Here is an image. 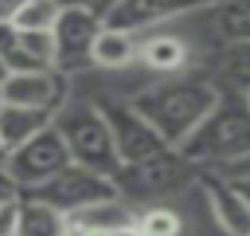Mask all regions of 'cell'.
Returning a JSON list of instances; mask_svg holds the SVG:
<instances>
[{"instance_id":"cell-1","label":"cell","mask_w":250,"mask_h":236,"mask_svg":"<svg viewBox=\"0 0 250 236\" xmlns=\"http://www.w3.org/2000/svg\"><path fill=\"white\" fill-rule=\"evenodd\" d=\"M218 86L203 80H168L145 89L130 106L162 136L168 148H180L218 103Z\"/></svg>"},{"instance_id":"cell-2","label":"cell","mask_w":250,"mask_h":236,"mask_svg":"<svg viewBox=\"0 0 250 236\" xmlns=\"http://www.w3.org/2000/svg\"><path fill=\"white\" fill-rule=\"evenodd\" d=\"M218 103L200 121V127L177 148L188 163L215 165L250 154V103L244 94L218 89Z\"/></svg>"},{"instance_id":"cell-3","label":"cell","mask_w":250,"mask_h":236,"mask_svg":"<svg viewBox=\"0 0 250 236\" xmlns=\"http://www.w3.org/2000/svg\"><path fill=\"white\" fill-rule=\"evenodd\" d=\"M53 127L59 130L71 163L85 165L97 174L118 177L121 171V157L115 151L112 130L100 106L94 103H65L53 115Z\"/></svg>"},{"instance_id":"cell-4","label":"cell","mask_w":250,"mask_h":236,"mask_svg":"<svg viewBox=\"0 0 250 236\" xmlns=\"http://www.w3.org/2000/svg\"><path fill=\"white\" fill-rule=\"evenodd\" d=\"M118 195H121V189H118L115 177L97 174V171H91L85 165H77V163H68L65 168H59L44 183L21 192V198L50 204L53 210H59L65 215H71L77 210H85V207H94L100 201H112Z\"/></svg>"},{"instance_id":"cell-5","label":"cell","mask_w":250,"mask_h":236,"mask_svg":"<svg viewBox=\"0 0 250 236\" xmlns=\"http://www.w3.org/2000/svg\"><path fill=\"white\" fill-rule=\"evenodd\" d=\"M71 163L68 157V148L59 136V130L53 127V121L39 130L36 136H30L27 142L15 145L6 160H3V168L6 174L12 177V183L18 186V192H27L39 183H44L47 177H53L59 168H65Z\"/></svg>"},{"instance_id":"cell-6","label":"cell","mask_w":250,"mask_h":236,"mask_svg":"<svg viewBox=\"0 0 250 236\" xmlns=\"http://www.w3.org/2000/svg\"><path fill=\"white\" fill-rule=\"evenodd\" d=\"M103 21L88 6L62 9L50 36H53V68L65 77L91 68V45L100 33Z\"/></svg>"},{"instance_id":"cell-7","label":"cell","mask_w":250,"mask_h":236,"mask_svg":"<svg viewBox=\"0 0 250 236\" xmlns=\"http://www.w3.org/2000/svg\"><path fill=\"white\" fill-rule=\"evenodd\" d=\"M97 106H100L106 124L112 130L121 165H133V163H142V160H150V157L168 151L162 136L145 121L130 103H97Z\"/></svg>"},{"instance_id":"cell-8","label":"cell","mask_w":250,"mask_h":236,"mask_svg":"<svg viewBox=\"0 0 250 236\" xmlns=\"http://www.w3.org/2000/svg\"><path fill=\"white\" fill-rule=\"evenodd\" d=\"M68 77L56 68H39V71H9V77L0 86V100L42 109L56 115L68 100Z\"/></svg>"},{"instance_id":"cell-9","label":"cell","mask_w":250,"mask_h":236,"mask_svg":"<svg viewBox=\"0 0 250 236\" xmlns=\"http://www.w3.org/2000/svg\"><path fill=\"white\" fill-rule=\"evenodd\" d=\"M209 0H121V3L115 9H109L100 21H103V27L124 30V33L136 36V33L150 30V27H156L168 18L200 9Z\"/></svg>"},{"instance_id":"cell-10","label":"cell","mask_w":250,"mask_h":236,"mask_svg":"<svg viewBox=\"0 0 250 236\" xmlns=\"http://www.w3.org/2000/svg\"><path fill=\"white\" fill-rule=\"evenodd\" d=\"M186 163L188 160L177 148H168V151H162V154H156L150 160H142V163H133V165H121L115 183H118V189L124 183V186H130V189H136L142 195L145 192H165L174 183H180Z\"/></svg>"},{"instance_id":"cell-11","label":"cell","mask_w":250,"mask_h":236,"mask_svg":"<svg viewBox=\"0 0 250 236\" xmlns=\"http://www.w3.org/2000/svg\"><path fill=\"white\" fill-rule=\"evenodd\" d=\"M206 198H209L215 218L221 221V227L229 236H250V204L232 183H227L221 177H209Z\"/></svg>"},{"instance_id":"cell-12","label":"cell","mask_w":250,"mask_h":236,"mask_svg":"<svg viewBox=\"0 0 250 236\" xmlns=\"http://www.w3.org/2000/svg\"><path fill=\"white\" fill-rule=\"evenodd\" d=\"M50 121H53L50 112L27 109V106H15V103H3V100H0V139H3L6 151H12L15 145L27 142L30 136L44 130Z\"/></svg>"},{"instance_id":"cell-13","label":"cell","mask_w":250,"mask_h":236,"mask_svg":"<svg viewBox=\"0 0 250 236\" xmlns=\"http://www.w3.org/2000/svg\"><path fill=\"white\" fill-rule=\"evenodd\" d=\"M136 56H139V45H136L133 33L100 27V33L91 45V68L118 71V68H127Z\"/></svg>"},{"instance_id":"cell-14","label":"cell","mask_w":250,"mask_h":236,"mask_svg":"<svg viewBox=\"0 0 250 236\" xmlns=\"http://www.w3.org/2000/svg\"><path fill=\"white\" fill-rule=\"evenodd\" d=\"M15 236H68V215L53 210L50 204L21 198Z\"/></svg>"},{"instance_id":"cell-15","label":"cell","mask_w":250,"mask_h":236,"mask_svg":"<svg viewBox=\"0 0 250 236\" xmlns=\"http://www.w3.org/2000/svg\"><path fill=\"white\" fill-rule=\"evenodd\" d=\"M139 59L153 71H177L188 62V47L177 36H150L139 45Z\"/></svg>"},{"instance_id":"cell-16","label":"cell","mask_w":250,"mask_h":236,"mask_svg":"<svg viewBox=\"0 0 250 236\" xmlns=\"http://www.w3.org/2000/svg\"><path fill=\"white\" fill-rule=\"evenodd\" d=\"M130 221H136L133 212L127 207H121L118 198L100 201L94 207H85V210H77L68 215V227H83V230H112V227L130 224Z\"/></svg>"},{"instance_id":"cell-17","label":"cell","mask_w":250,"mask_h":236,"mask_svg":"<svg viewBox=\"0 0 250 236\" xmlns=\"http://www.w3.org/2000/svg\"><path fill=\"white\" fill-rule=\"evenodd\" d=\"M221 80L229 92H250V42H235L221 56Z\"/></svg>"},{"instance_id":"cell-18","label":"cell","mask_w":250,"mask_h":236,"mask_svg":"<svg viewBox=\"0 0 250 236\" xmlns=\"http://www.w3.org/2000/svg\"><path fill=\"white\" fill-rule=\"evenodd\" d=\"M218 33L229 45L250 42V0H221Z\"/></svg>"},{"instance_id":"cell-19","label":"cell","mask_w":250,"mask_h":236,"mask_svg":"<svg viewBox=\"0 0 250 236\" xmlns=\"http://www.w3.org/2000/svg\"><path fill=\"white\" fill-rule=\"evenodd\" d=\"M59 12L62 9L53 3V0H27V3L21 6V12L12 18V24L18 30H30V33H36V30H53Z\"/></svg>"},{"instance_id":"cell-20","label":"cell","mask_w":250,"mask_h":236,"mask_svg":"<svg viewBox=\"0 0 250 236\" xmlns=\"http://www.w3.org/2000/svg\"><path fill=\"white\" fill-rule=\"evenodd\" d=\"M142 233L145 236H180L183 230V221L174 210H165V207H156V210H147L139 221Z\"/></svg>"},{"instance_id":"cell-21","label":"cell","mask_w":250,"mask_h":236,"mask_svg":"<svg viewBox=\"0 0 250 236\" xmlns=\"http://www.w3.org/2000/svg\"><path fill=\"white\" fill-rule=\"evenodd\" d=\"M18 210H21V195L0 201V236H15L18 230Z\"/></svg>"},{"instance_id":"cell-22","label":"cell","mask_w":250,"mask_h":236,"mask_svg":"<svg viewBox=\"0 0 250 236\" xmlns=\"http://www.w3.org/2000/svg\"><path fill=\"white\" fill-rule=\"evenodd\" d=\"M18 186L12 183V177L6 174V168L0 165V201H9V198H18Z\"/></svg>"},{"instance_id":"cell-23","label":"cell","mask_w":250,"mask_h":236,"mask_svg":"<svg viewBox=\"0 0 250 236\" xmlns=\"http://www.w3.org/2000/svg\"><path fill=\"white\" fill-rule=\"evenodd\" d=\"M27 0H0V21H12Z\"/></svg>"},{"instance_id":"cell-24","label":"cell","mask_w":250,"mask_h":236,"mask_svg":"<svg viewBox=\"0 0 250 236\" xmlns=\"http://www.w3.org/2000/svg\"><path fill=\"white\" fill-rule=\"evenodd\" d=\"M118 3H121V0H94L91 9H94V15H97V18H103V15H106L109 9H115Z\"/></svg>"},{"instance_id":"cell-25","label":"cell","mask_w":250,"mask_h":236,"mask_svg":"<svg viewBox=\"0 0 250 236\" xmlns=\"http://www.w3.org/2000/svg\"><path fill=\"white\" fill-rule=\"evenodd\" d=\"M53 3H56L59 9H74V6H88V9H91L94 0H53Z\"/></svg>"},{"instance_id":"cell-26","label":"cell","mask_w":250,"mask_h":236,"mask_svg":"<svg viewBox=\"0 0 250 236\" xmlns=\"http://www.w3.org/2000/svg\"><path fill=\"white\" fill-rule=\"evenodd\" d=\"M232 186H235V189H238V192L244 195V201L250 204V180H244V183H232Z\"/></svg>"},{"instance_id":"cell-27","label":"cell","mask_w":250,"mask_h":236,"mask_svg":"<svg viewBox=\"0 0 250 236\" xmlns=\"http://www.w3.org/2000/svg\"><path fill=\"white\" fill-rule=\"evenodd\" d=\"M9 77V68H6V62L3 59H0V86H3V80Z\"/></svg>"},{"instance_id":"cell-28","label":"cell","mask_w":250,"mask_h":236,"mask_svg":"<svg viewBox=\"0 0 250 236\" xmlns=\"http://www.w3.org/2000/svg\"><path fill=\"white\" fill-rule=\"evenodd\" d=\"M6 154H9V151H6V145H3V139H0V165H3V160H6Z\"/></svg>"},{"instance_id":"cell-29","label":"cell","mask_w":250,"mask_h":236,"mask_svg":"<svg viewBox=\"0 0 250 236\" xmlns=\"http://www.w3.org/2000/svg\"><path fill=\"white\" fill-rule=\"evenodd\" d=\"M244 97H247V103H250V92H247V94H244Z\"/></svg>"},{"instance_id":"cell-30","label":"cell","mask_w":250,"mask_h":236,"mask_svg":"<svg viewBox=\"0 0 250 236\" xmlns=\"http://www.w3.org/2000/svg\"><path fill=\"white\" fill-rule=\"evenodd\" d=\"M209 3H221V0H209Z\"/></svg>"}]
</instances>
